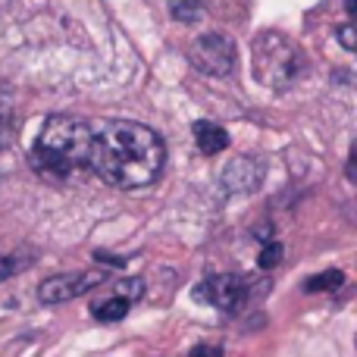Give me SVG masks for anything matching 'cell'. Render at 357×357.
<instances>
[{
  "label": "cell",
  "instance_id": "30bf717a",
  "mask_svg": "<svg viewBox=\"0 0 357 357\" xmlns=\"http://www.w3.org/2000/svg\"><path fill=\"white\" fill-rule=\"evenodd\" d=\"M167 3H169V16L176 22L191 25L204 16V0H167Z\"/></svg>",
  "mask_w": 357,
  "mask_h": 357
},
{
  "label": "cell",
  "instance_id": "9a60e30c",
  "mask_svg": "<svg viewBox=\"0 0 357 357\" xmlns=\"http://www.w3.org/2000/svg\"><path fill=\"white\" fill-rule=\"evenodd\" d=\"M335 35H339L342 47H345V50H354V44H357V41H354V25H342Z\"/></svg>",
  "mask_w": 357,
  "mask_h": 357
},
{
  "label": "cell",
  "instance_id": "4fadbf2b",
  "mask_svg": "<svg viewBox=\"0 0 357 357\" xmlns=\"http://www.w3.org/2000/svg\"><path fill=\"white\" fill-rule=\"evenodd\" d=\"M282 257H285V248L279 245V241H266L264 251H260V257H257V266L260 270H273V266L282 264Z\"/></svg>",
  "mask_w": 357,
  "mask_h": 357
},
{
  "label": "cell",
  "instance_id": "8fae6325",
  "mask_svg": "<svg viewBox=\"0 0 357 357\" xmlns=\"http://www.w3.org/2000/svg\"><path fill=\"white\" fill-rule=\"evenodd\" d=\"M35 264V254L31 251H16V254H0V282L10 276H16V273H22L25 266Z\"/></svg>",
  "mask_w": 357,
  "mask_h": 357
},
{
  "label": "cell",
  "instance_id": "5bb4252c",
  "mask_svg": "<svg viewBox=\"0 0 357 357\" xmlns=\"http://www.w3.org/2000/svg\"><path fill=\"white\" fill-rule=\"evenodd\" d=\"M10 119H13V104L6 88L0 85V148L6 144V135H10Z\"/></svg>",
  "mask_w": 357,
  "mask_h": 357
},
{
  "label": "cell",
  "instance_id": "ba28073f",
  "mask_svg": "<svg viewBox=\"0 0 357 357\" xmlns=\"http://www.w3.org/2000/svg\"><path fill=\"white\" fill-rule=\"evenodd\" d=\"M191 132H195V144L201 154L213 157V154H222V151L229 148V135L222 126L210 123V119H197L195 126H191Z\"/></svg>",
  "mask_w": 357,
  "mask_h": 357
},
{
  "label": "cell",
  "instance_id": "277c9868",
  "mask_svg": "<svg viewBox=\"0 0 357 357\" xmlns=\"http://www.w3.org/2000/svg\"><path fill=\"white\" fill-rule=\"evenodd\" d=\"M188 60L197 73L222 79V75H229L235 69L238 54H235V41L229 35H222V31H204V35H197L191 41Z\"/></svg>",
  "mask_w": 357,
  "mask_h": 357
},
{
  "label": "cell",
  "instance_id": "3957f363",
  "mask_svg": "<svg viewBox=\"0 0 357 357\" xmlns=\"http://www.w3.org/2000/svg\"><path fill=\"white\" fill-rule=\"evenodd\" d=\"M251 50H254V75L266 88H276V91L298 85L310 69L304 50L289 35H282V31H273V29L260 31L254 38Z\"/></svg>",
  "mask_w": 357,
  "mask_h": 357
},
{
  "label": "cell",
  "instance_id": "ac0fdd59",
  "mask_svg": "<svg viewBox=\"0 0 357 357\" xmlns=\"http://www.w3.org/2000/svg\"><path fill=\"white\" fill-rule=\"evenodd\" d=\"M345 10H348V13H351V16H354V10H357V3H354V0H348V3H345Z\"/></svg>",
  "mask_w": 357,
  "mask_h": 357
},
{
  "label": "cell",
  "instance_id": "2e32d148",
  "mask_svg": "<svg viewBox=\"0 0 357 357\" xmlns=\"http://www.w3.org/2000/svg\"><path fill=\"white\" fill-rule=\"evenodd\" d=\"M188 357H222V351L216 345H195Z\"/></svg>",
  "mask_w": 357,
  "mask_h": 357
},
{
  "label": "cell",
  "instance_id": "52a82bcc",
  "mask_svg": "<svg viewBox=\"0 0 357 357\" xmlns=\"http://www.w3.org/2000/svg\"><path fill=\"white\" fill-rule=\"evenodd\" d=\"M260 182V167L251 157H235L226 169H222V185L229 191H251Z\"/></svg>",
  "mask_w": 357,
  "mask_h": 357
},
{
  "label": "cell",
  "instance_id": "5b68a950",
  "mask_svg": "<svg viewBox=\"0 0 357 357\" xmlns=\"http://www.w3.org/2000/svg\"><path fill=\"white\" fill-rule=\"evenodd\" d=\"M107 273L104 270H82V273H63V276H47L41 285H38V298L41 304H66L75 301V298L88 295L91 289L107 282Z\"/></svg>",
  "mask_w": 357,
  "mask_h": 357
},
{
  "label": "cell",
  "instance_id": "e0dca14e",
  "mask_svg": "<svg viewBox=\"0 0 357 357\" xmlns=\"http://www.w3.org/2000/svg\"><path fill=\"white\" fill-rule=\"evenodd\" d=\"M348 178L354 182V151H351V157H348Z\"/></svg>",
  "mask_w": 357,
  "mask_h": 357
},
{
  "label": "cell",
  "instance_id": "7c38bea8",
  "mask_svg": "<svg viewBox=\"0 0 357 357\" xmlns=\"http://www.w3.org/2000/svg\"><path fill=\"white\" fill-rule=\"evenodd\" d=\"M342 282H345V273L326 270V273H320V276L307 279V282H304V291H310V295H317V291H335V289H342Z\"/></svg>",
  "mask_w": 357,
  "mask_h": 357
},
{
  "label": "cell",
  "instance_id": "7a4b0ae2",
  "mask_svg": "<svg viewBox=\"0 0 357 357\" xmlns=\"http://www.w3.org/2000/svg\"><path fill=\"white\" fill-rule=\"evenodd\" d=\"M91 144L94 129L88 123L75 116H50L31 144L29 163L47 182H66L91 167Z\"/></svg>",
  "mask_w": 357,
  "mask_h": 357
},
{
  "label": "cell",
  "instance_id": "6da1fadb",
  "mask_svg": "<svg viewBox=\"0 0 357 357\" xmlns=\"http://www.w3.org/2000/svg\"><path fill=\"white\" fill-rule=\"evenodd\" d=\"M167 148L154 129L132 119H110L94 132L91 169L113 188H144L163 169Z\"/></svg>",
  "mask_w": 357,
  "mask_h": 357
},
{
  "label": "cell",
  "instance_id": "9c48e42d",
  "mask_svg": "<svg viewBox=\"0 0 357 357\" xmlns=\"http://www.w3.org/2000/svg\"><path fill=\"white\" fill-rule=\"evenodd\" d=\"M129 310H132V301L126 295H119V291H113V289L91 304V317L98 323H119V320H126Z\"/></svg>",
  "mask_w": 357,
  "mask_h": 357
},
{
  "label": "cell",
  "instance_id": "8992f818",
  "mask_svg": "<svg viewBox=\"0 0 357 357\" xmlns=\"http://www.w3.org/2000/svg\"><path fill=\"white\" fill-rule=\"evenodd\" d=\"M195 301L197 304H210L216 310H238L248 298V279L222 273V276H207L204 282L195 285Z\"/></svg>",
  "mask_w": 357,
  "mask_h": 357
}]
</instances>
